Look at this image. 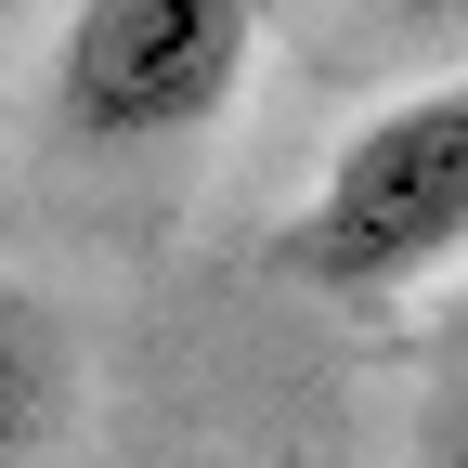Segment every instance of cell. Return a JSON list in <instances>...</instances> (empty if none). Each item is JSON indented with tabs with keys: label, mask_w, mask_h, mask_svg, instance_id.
<instances>
[{
	"label": "cell",
	"mask_w": 468,
	"mask_h": 468,
	"mask_svg": "<svg viewBox=\"0 0 468 468\" xmlns=\"http://www.w3.org/2000/svg\"><path fill=\"white\" fill-rule=\"evenodd\" d=\"M261 52V0H79L52 39V117L104 156L196 144Z\"/></svg>",
	"instance_id": "7a4b0ae2"
},
{
	"label": "cell",
	"mask_w": 468,
	"mask_h": 468,
	"mask_svg": "<svg viewBox=\"0 0 468 468\" xmlns=\"http://www.w3.org/2000/svg\"><path fill=\"white\" fill-rule=\"evenodd\" d=\"M455 338H468V300H455Z\"/></svg>",
	"instance_id": "277c9868"
},
{
	"label": "cell",
	"mask_w": 468,
	"mask_h": 468,
	"mask_svg": "<svg viewBox=\"0 0 468 468\" xmlns=\"http://www.w3.org/2000/svg\"><path fill=\"white\" fill-rule=\"evenodd\" d=\"M52 403H66V338H52L39 286L0 273V468H27L52 442Z\"/></svg>",
	"instance_id": "3957f363"
},
{
	"label": "cell",
	"mask_w": 468,
	"mask_h": 468,
	"mask_svg": "<svg viewBox=\"0 0 468 468\" xmlns=\"http://www.w3.org/2000/svg\"><path fill=\"white\" fill-rule=\"evenodd\" d=\"M442 261H468V79L378 104L286 221V273L325 300H390Z\"/></svg>",
	"instance_id": "6da1fadb"
}]
</instances>
